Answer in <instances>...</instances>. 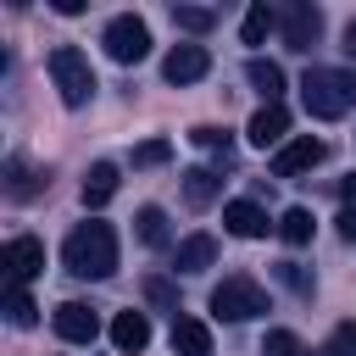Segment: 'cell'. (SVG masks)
Instances as JSON below:
<instances>
[{
	"label": "cell",
	"mask_w": 356,
	"mask_h": 356,
	"mask_svg": "<svg viewBox=\"0 0 356 356\" xmlns=\"http://www.w3.org/2000/svg\"><path fill=\"white\" fill-rule=\"evenodd\" d=\"M312 228H317V222H312V211H306V206H289V211L278 217V234H284V245H295V250H300V245H312Z\"/></svg>",
	"instance_id": "7402d4cb"
},
{
	"label": "cell",
	"mask_w": 356,
	"mask_h": 356,
	"mask_svg": "<svg viewBox=\"0 0 356 356\" xmlns=\"http://www.w3.org/2000/svg\"><path fill=\"white\" fill-rule=\"evenodd\" d=\"M222 228H228L234 239H261V234H267V211H261L256 200H228V206H222Z\"/></svg>",
	"instance_id": "7c38bea8"
},
{
	"label": "cell",
	"mask_w": 356,
	"mask_h": 356,
	"mask_svg": "<svg viewBox=\"0 0 356 356\" xmlns=\"http://www.w3.org/2000/svg\"><path fill=\"white\" fill-rule=\"evenodd\" d=\"M0 267H6V284H28V278L44 273V245H39L33 234H17V239H6Z\"/></svg>",
	"instance_id": "ba28073f"
},
{
	"label": "cell",
	"mask_w": 356,
	"mask_h": 356,
	"mask_svg": "<svg viewBox=\"0 0 356 356\" xmlns=\"http://www.w3.org/2000/svg\"><path fill=\"white\" fill-rule=\"evenodd\" d=\"M111 345H117L122 356H139V350L150 345V317H145V312H117V317H111Z\"/></svg>",
	"instance_id": "4fadbf2b"
},
{
	"label": "cell",
	"mask_w": 356,
	"mask_h": 356,
	"mask_svg": "<svg viewBox=\"0 0 356 356\" xmlns=\"http://www.w3.org/2000/svg\"><path fill=\"white\" fill-rule=\"evenodd\" d=\"M278 33H284L289 50H312L317 33H323V11H317L312 0H289V6L278 11Z\"/></svg>",
	"instance_id": "8992f818"
},
{
	"label": "cell",
	"mask_w": 356,
	"mask_h": 356,
	"mask_svg": "<svg viewBox=\"0 0 356 356\" xmlns=\"http://www.w3.org/2000/svg\"><path fill=\"white\" fill-rule=\"evenodd\" d=\"M106 56L111 61H122V67H134V61H145L150 56V28H145V17H134V11H122V17H111L106 22Z\"/></svg>",
	"instance_id": "5b68a950"
},
{
	"label": "cell",
	"mask_w": 356,
	"mask_h": 356,
	"mask_svg": "<svg viewBox=\"0 0 356 356\" xmlns=\"http://www.w3.org/2000/svg\"><path fill=\"white\" fill-rule=\"evenodd\" d=\"M44 184H50V178H44L28 156H11V161H6V195H11V200H33Z\"/></svg>",
	"instance_id": "9a60e30c"
},
{
	"label": "cell",
	"mask_w": 356,
	"mask_h": 356,
	"mask_svg": "<svg viewBox=\"0 0 356 356\" xmlns=\"http://www.w3.org/2000/svg\"><path fill=\"white\" fill-rule=\"evenodd\" d=\"M189 139H195L200 150H217V156H222V167H228V150H234V145H228V134H222V128H195Z\"/></svg>",
	"instance_id": "83f0119b"
},
{
	"label": "cell",
	"mask_w": 356,
	"mask_h": 356,
	"mask_svg": "<svg viewBox=\"0 0 356 356\" xmlns=\"http://www.w3.org/2000/svg\"><path fill=\"white\" fill-rule=\"evenodd\" d=\"M317 356H356V323H334V334L323 339Z\"/></svg>",
	"instance_id": "484cf974"
},
{
	"label": "cell",
	"mask_w": 356,
	"mask_h": 356,
	"mask_svg": "<svg viewBox=\"0 0 356 356\" xmlns=\"http://www.w3.org/2000/svg\"><path fill=\"white\" fill-rule=\"evenodd\" d=\"M134 234H139V245L161 250V245H167V211H161V206H139V211H134Z\"/></svg>",
	"instance_id": "ffe728a7"
},
{
	"label": "cell",
	"mask_w": 356,
	"mask_h": 356,
	"mask_svg": "<svg viewBox=\"0 0 356 356\" xmlns=\"http://www.w3.org/2000/svg\"><path fill=\"white\" fill-rule=\"evenodd\" d=\"M145 300L150 306H161V312H172L178 317V289L167 284V278H145Z\"/></svg>",
	"instance_id": "4316f807"
},
{
	"label": "cell",
	"mask_w": 356,
	"mask_h": 356,
	"mask_svg": "<svg viewBox=\"0 0 356 356\" xmlns=\"http://www.w3.org/2000/svg\"><path fill=\"white\" fill-rule=\"evenodd\" d=\"M61 267L72 278H111L117 273V234L111 222H78L61 245Z\"/></svg>",
	"instance_id": "6da1fadb"
},
{
	"label": "cell",
	"mask_w": 356,
	"mask_h": 356,
	"mask_svg": "<svg viewBox=\"0 0 356 356\" xmlns=\"http://www.w3.org/2000/svg\"><path fill=\"white\" fill-rule=\"evenodd\" d=\"M245 78H250V89H256L267 106H278V95H284V67H278V61L250 56V61H245Z\"/></svg>",
	"instance_id": "e0dca14e"
},
{
	"label": "cell",
	"mask_w": 356,
	"mask_h": 356,
	"mask_svg": "<svg viewBox=\"0 0 356 356\" xmlns=\"http://www.w3.org/2000/svg\"><path fill=\"white\" fill-rule=\"evenodd\" d=\"M300 100H306L312 117L334 122V117H345V111L356 106V72H350V67H306Z\"/></svg>",
	"instance_id": "7a4b0ae2"
},
{
	"label": "cell",
	"mask_w": 356,
	"mask_h": 356,
	"mask_svg": "<svg viewBox=\"0 0 356 356\" xmlns=\"http://www.w3.org/2000/svg\"><path fill=\"white\" fill-rule=\"evenodd\" d=\"M217 261V239L211 234H189V239H178V250H172V267L178 273H206Z\"/></svg>",
	"instance_id": "2e32d148"
},
{
	"label": "cell",
	"mask_w": 356,
	"mask_h": 356,
	"mask_svg": "<svg viewBox=\"0 0 356 356\" xmlns=\"http://www.w3.org/2000/svg\"><path fill=\"white\" fill-rule=\"evenodd\" d=\"M345 50H350V56H356V17H350V22H345Z\"/></svg>",
	"instance_id": "1f68e13d"
},
{
	"label": "cell",
	"mask_w": 356,
	"mask_h": 356,
	"mask_svg": "<svg viewBox=\"0 0 356 356\" xmlns=\"http://www.w3.org/2000/svg\"><path fill=\"white\" fill-rule=\"evenodd\" d=\"M261 356H312V350L300 345V334H289V328H267V339H261Z\"/></svg>",
	"instance_id": "cb8c5ba5"
},
{
	"label": "cell",
	"mask_w": 356,
	"mask_h": 356,
	"mask_svg": "<svg viewBox=\"0 0 356 356\" xmlns=\"http://www.w3.org/2000/svg\"><path fill=\"white\" fill-rule=\"evenodd\" d=\"M167 156H172V145H167V139H145V145L134 150V167H161Z\"/></svg>",
	"instance_id": "f1b7e54d"
},
{
	"label": "cell",
	"mask_w": 356,
	"mask_h": 356,
	"mask_svg": "<svg viewBox=\"0 0 356 356\" xmlns=\"http://www.w3.org/2000/svg\"><path fill=\"white\" fill-rule=\"evenodd\" d=\"M334 222H339V239H350V245H356V206H345Z\"/></svg>",
	"instance_id": "4dcf8cb0"
},
{
	"label": "cell",
	"mask_w": 356,
	"mask_h": 356,
	"mask_svg": "<svg viewBox=\"0 0 356 356\" xmlns=\"http://www.w3.org/2000/svg\"><path fill=\"white\" fill-rule=\"evenodd\" d=\"M6 323L11 328H33L39 323V306H33V295L22 284H6Z\"/></svg>",
	"instance_id": "44dd1931"
},
{
	"label": "cell",
	"mask_w": 356,
	"mask_h": 356,
	"mask_svg": "<svg viewBox=\"0 0 356 356\" xmlns=\"http://www.w3.org/2000/svg\"><path fill=\"white\" fill-rule=\"evenodd\" d=\"M172 22H178L184 33H206V28L217 22V11H206V6H172Z\"/></svg>",
	"instance_id": "d4e9b609"
},
{
	"label": "cell",
	"mask_w": 356,
	"mask_h": 356,
	"mask_svg": "<svg viewBox=\"0 0 356 356\" xmlns=\"http://www.w3.org/2000/svg\"><path fill=\"white\" fill-rule=\"evenodd\" d=\"M206 72H211L206 44H172L167 61H161V78H167V83H200Z\"/></svg>",
	"instance_id": "30bf717a"
},
{
	"label": "cell",
	"mask_w": 356,
	"mask_h": 356,
	"mask_svg": "<svg viewBox=\"0 0 356 356\" xmlns=\"http://www.w3.org/2000/svg\"><path fill=\"white\" fill-rule=\"evenodd\" d=\"M217 195H222V178H217L211 167H189V172H184V200H189L195 211H206Z\"/></svg>",
	"instance_id": "d6986e66"
},
{
	"label": "cell",
	"mask_w": 356,
	"mask_h": 356,
	"mask_svg": "<svg viewBox=\"0 0 356 356\" xmlns=\"http://www.w3.org/2000/svg\"><path fill=\"white\" fill-rule=\"evenodd\" d=\"M117 184H122V172H117L111 161H95V167L83 172V206H106V200L117 195Z\"/></svg>",
	"instance_id": "ac0fdd59"
},
{
	"label": "cell",
	"mask_w": 356,
	"mask_h": 356,
	"mask_svg": "<svg viewBox=\"0 0 356 356\" xmlns=\"http://www.w3.org/2000/svg\"><path fill=\"white\" fill-rule=\"evenodd\" d=\"M245 139H250L256 150H278V145L289 139V111H284V106H261V111L250 117Z\"/></svg>",
	"instance_id": "8fae6325"
},
{
	"label": "cell",
	"mask_w": 356,
	"mask_h": 356,
	"mask_svg": "<svg viewBox=\"0 0 356 356\" xmlns=\"http://www.w3.org/2000/svg\"><path fill=\"white\" fill-rule=\"evenodd\" d=\"M278 278H284V284H289L295 295H312V273H306V267H295V261H284V267H278Z\"/></svg>",
	"instance_id": "f546056e"
},
{
	"label": "cell",
	"mask_w": 356,
	"mask_h": 356,
	"mask_svg": "<svg viewBox=\"0 0 356 356\" xmlns=\"http://www.w3.org/2000/svg\"><path fill=\"white\" fill-rule=\"evenodd\" d=\"M323 156H328V145H323V139L295 134V139H284V145L273 150V178H300V172H312Z\"/></svg>",
	"instance_id": "52a82bcc"
},
{
	"label": "cell",
	"mask_w": 356,
	"mask_h": 356,
	"mask_svg": "<svg viewBox=\"0 0 356 356\" xmlns=\"http://www.w3.org/2000/svg\"><path fill=\"white\" fill-rule=\"evenodd\" d=\"M211 312H217L222 323H250V317L267 312V289H261L250 273H228V278L211 289Z\"/></svg>",
	"instance_id": "3957f363"
},
{
	"label": "cell",
	"mask_w": 356,
	"mask_h": 356,
	"mask_svg": "<svg viewBox=\"0 0 356 356\" xmlns=\"http://www.w3.org/2000/svg\"><path fill=\"white\" fill-rule=\"evenodd\" d=\"M50 78H56V89H61L67 106H83L95 95V67H89V56L78 44H56L50 50Z\"/></svg>",
	"instance_id": "277c9868"
},
{
	"label": "cell",
	"mask_w": 356,
	"mask_h": 356,
	"mask_svg": "<svg viewBox=\"0 0 356 356\" xmlns=\"http://www.w3.org/2000/svg\"><path fill=\"white\" fill-rule=\"evenodd\" d=\"M267 28H278V11L250 6V11H245V22H239V39H245V44H261V39H267Z\"/></svg>",
	"instance_id": "603a6c76"
},
{
	"label": "cell",
	"mask_w": 356,
	"mask_h": 356,
	"mask_svg": "<svg viewBox=\"0 0 356 356\" xmlns=\"http://www.w3.org/2000/svg\"><path fill=\"white\" fill-rule=\"evenodd\" d=\"M50 328H56L67 345H95V334H100V317H95L83 300H61V306L50 312Z\"/></svg>",
	"instance_id": "9c48e42d"
},
{
	"label": "cell",
	"mask_w": 356,
	"mask_h": 356,
	"mask_svg": "<svg viewBox=\"0 0 356 356\" xmlns=\"http://www.w3.org/2000/svg\"><path fill=\"white\" fill-rule=\"evenodd\" d=\"M172 356H211V328L200 317H172Z\"/></svg>",
	"instance_id": "5bb4252c"
}]
</instances>
